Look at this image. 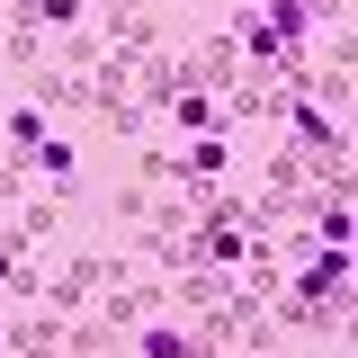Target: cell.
I'll return each mask as SVG.
<instances>
[{
	"label": "cell",
	"instance_id": "cell-2",
	"mask_svg": "<svg viewBox=\"0 0 358 358\" xmlns=\"http://www.w3.org/2000/svg\"><path fill=\"white\" fill-rule=\"evenodd\" d=\"M233 296V278L224 268H171V313H206Z\"/></svg>",
	"mask_w": 358,
	"mask_h": 358
},
{
	"label": "cell",
	"instance_id": "cell-6",
	"mask_svg": "<svg viewBox=\"0 0 358 358\" xmlns=\"http://www.w3.org/2000/svg\"><path fill=\"white\" fill-rule=\"evenodd\" d=\"M108 215H117V224H126V233H134V224L152 215V188H143V179H126V188L108 197Z\"/></svg>",
	"mask_w": 358,
	"mask_h": 358
},
{
	"label": "cell",
	"instance_id": "cell-1",
	"mask_svg": "<svg viewBox=\"0 0 358 358\" xmlns=\"http://www.w3.org/2000/svg\"><path fill=\"white\" fill-rule=\"evenodd\" d=\"M63 331H72L63 313H45V305H27V313H18V322H0V350H9V358H63Z\"/></svg>",
	"mask_w": 358,
	"mask_h": 358
},
{
	"label": "cell",
	"instance_id": "cell-7",
	"mask_svg": "<svg viewBox=\"0 0 358 358\" xmlns=\"http://www.w3.org/2000/svg\"><path fill=\"white\" fill-rule=\"evenodd\" d=\"M188 358H242V350H188Z\"/></svg>",
	"mask_w": 358,
	"mask_h": 358
},
{
	"label": "cell",
	"instance_id": "cell-5",
	"mask_svg": "<svg viewBox=\"0 0 358 358\" xmlns=\"http://www.w3.org/2000/svg\"><path fill=\"white\" fill-rule=\"evenodd\" d=\"M134 350H143V358H188L197 341H188V331H171V322H143V331H134Z\"/></svg>",
	"mask_w": 358,
	"mask_h": 358
},
{
	"label": "cell",
	"instance_id": "cell-4",
	"mask_svg": "<svg viewBox=\"0 0 358 358\" xmlns=\"http://www.w3.org/2000/svg\"><path fill=\"white\" fill-rule=\"evenodd\" d=\"M18 9L36 18L45 36H63V27H81V18H90V0H18Z\"/></svg>",
	"mask_w": 358,
	"mask_h": 358
},
{
	"label": "cell",
	"instance_id": "cell-3",
	"mask_svg": "<svg viewBox=\"0 0 358 358\" xmlns=\"http://www.w3.org/2000/svg\"><path fill=\"white\" fill-rule=\"evenodd\" d=\"M162 117H171L179 134H224V99H206V90H179Z\"/></svg>",
	"mask_w": 358,
	"mask_h": 358
}]
</instances>
